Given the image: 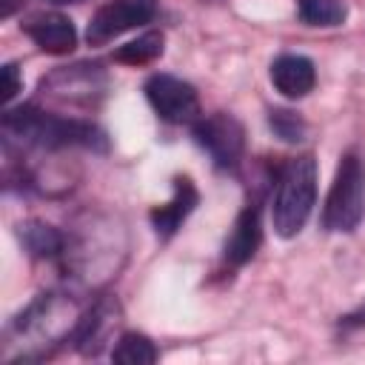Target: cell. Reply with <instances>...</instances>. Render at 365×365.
Masks as SVG:
<instances>
[{"label":"cell","mask_w":365,"mask_h":365,"mask_svg":"<svg viewBox=\"0 0 365 365\" xmlns=\"http://www.w3.org/2000/svg\"><path fill=\"white\" fill-rule=\"evenodd\" d=\"M3 131L9 137H20L23 143L43 145V148H66V145H83L106 151V134L86 120H68L46 114L34 106L9 108L3 114Z\"/></svg>","instance_id":"cell-1"},{"label":"cell","mask_w":365,"mask_h":365,"mask_svg":"<svg viewBox=\"0 0 365 365\" xmlns=\"http://www.w3.org/2000/svg\"><path fill=\"white\" fill-rule=\"evenodd\" d=\"M317 202V160L311 154L285 160L277 171L271 222L279 237H297Z\"/></svg>","instance_id":"cell-2"},{"label":"cell","mask_w":365,"mask_h":365,"mask_svg":"<svg viewBox=\"0 0 365 365\" xmlns=\"http://www.w3.org/2000/svg\"><path fill=\"white\" fill-rule=\"evenodd\" d=\"M365 217V163L348 151L334 174L325 208H322V228L348 234Z\"/></svg>","instance_id":"cell-3"},{"label":"cell","mask_w":365,"mask_h":365,"mask_svg":"<svg viewBox=\"0 0 365 365\" xmlns=\"http://www.w3.org/2000/svg\"><path fill=\"white\" fill-rule=\"evenodd\" d=\"M151 108L157 111L160 120L171 123V125H182V123H197L200 120V97L194 91L191 83L174 77V74H151L143 86Z\"/></svg>","instance_id":"cell-4"},{"label":"cell","mask_w":365,"mask_h":365,"mask_svg":"<svg viewBox=\"0 0 365 365\" xmlns=\"http://www.w3.org/2000/svg\"><path fill=\"white\" fill-rule=\"evenodd\" d=\"M194 140L208 151L217 168H234L245 148V128L237 117L225 111H214L194 123Z\"/></svg>","instance_id":"cell-5"},{"label":"cell","mask_w":365,"mask_h":365,"mask_svg":"<svg viewBox=\"0 0 365 365\" xmlns=\"http://www.w3.org/2000/svg\"><path fill=\"white\" fill-rule=\"evenodd\" d=\"M154 6H157L154 0H111V3L100 6L91 14L88 29H86L88 46H103L111 37L148 23L154 17Z\"/></svg>","instance_id":"cell-6"},{"label":"cell","mask_w":365,"mask_h":365,"mask_svg":"<svg viewBox=\"0 0 365 365\" xmlns=\"http://www.w3.org/2000/svg\"><path fill=\"white\" fill-rule=\"evenodd\" d=\"M200 202V194H197V185L188 180V177H174V194L165 205H157L151 211V225L157 231L160 240H171L180 225L185 222V217L197 208Z\"/></svg>","instance_id":"cell-7"},{"label":"cell","mask_w":365,"mask_h":365,"mask_svg":"<svg viewBox=\"0 0 365 365\" xmlns=\"http://www.w3.org/2000/svg\"><path fill=\"white\" fill-rule=\"evenodd\" d=\"M23 29L46 54H68L77 46V29L63 14H37L29 23H23Z\"/></svg>","instance_id":"cell-8"},{"label":"cell","mask_w":365,"mask_h":365,"mask_svg":"<svg viewBox=\"0 0 365 365\" xmlns=\"http://www.w3.org/2000/svg\"><path fill=\"white\" fill-rule=\"evenodd\" d=\"M262 242V220H259V205H245L237 220H234V228L225 240V248H222V257L225 262L231 265H245L257 248Z\"/></svg>","instance_id":"cell-9"},{"label":"cell","mask_w":365,"mask_h":365,"mask_svg":"<svg viewBox=\"0 0 365 365\" xmlns=\"http://www.w3.org/2000/svg\"><path fill=\"white\" fill-rule=\"evenodd\" d=\"M271 83L282 97H305L317 83L314 63L305 54H279L271 63Z\"/></svg>","instance_id":"cell-10"},{"label":"cell","mask_w":365,"mask_h":365,"mask_svg":"<svg viewBox=\"0 0 365 365\" xmlns=\"http://www.w3.org/2000/svg\"><path fill=\"white\" fill-rule=\"evenodd\" d=\"M20 240H23V245L29 248V254H31V257H40V259H54V257H60V254H63V245H66L63 234H60L54 225L40 222V220H31V222L20 225Z\"/></svg>","instance_id":"cell-11"},{"label":"cell","mask_w":365,"mask_h":365,"mask_svg":"<svg viewBox=\"0 0 365 365\" xmlns=\"http://www.w3.org/2000/svg\"><path fill=\"white\" fill-rule=\"evenodd\" d=\"M297 14L302 23L308 26H342L348 17V6L345 0H297Z\"/></svg>","instance_id":"cell-12"},{"label":"cell","mask_w":365,"mask_h":365,"mask_svg":"<svg viewBox=\"0 0 365 365\" xmlns=\"http://www.w3.org/2000/svg\"><path fill=\"white\" fill-rule=\"evenodd\" d=\"M111 359L120 362V365H151V362H157V348L145 334L125 331L117 339V345L111 351Z\"/></svg>","instance_id":"cell-13"},{"label":"cell","mask_w":365,"mask_h":365,"mask_svg":"<svg viewBox=\"0 0 365 365\" xmlns=\"http://www.w3.org/2000/svg\"><path fill=\"white\" fill-rule=\"evenodd\" d=\"M160 54H163V34L160 31H145L137 40L120 46L114 51V60L117 63H128V66H145V63L157 60Z\"/></svg>","instance_id":"cell-14"},{"label":"cell","mask_w":365,"mask_h":365,"mask_svg":"<svg viewBox=\"0 0 365 365\" xmlns=\"http://www.w3.org/2000/svg\"><path fill=\"white\" fill-rule=\"evenodd\" d=\"M271 128H274L285 143H299L302 134H305V123H302L294 111H285V108L271 111Z\"/></svg>","instance_id":"cell-15"},{"label":"cell","mask_w":365,"mask_h":365,"mask_svg":"<svg viewBox=\"0 0 365 365\" xmlns=\"http://www.w3.org/2000/svg\"><path fill=\"white\" fill-rule=\"evenodd\" d=\"M0 77H3V103H11L14 94L20 91V74H17V66L14 63H6L0 68Z\"/></svg>","instance_id":"cell-16"},{"label":"cell","mask_w":365,"mask_h":365,"mask_svg":"<svg viewBox=\"0 0 365 365\" xmlns=\"http://www.w3.org/2000/svg\"><path fill=\"white\" fill-rule=\"evenodd\" d=\"M339 325H342V328H362V325H365V302H362L356 311L345 314V317L339 319Z\"/></svg>","instance_id":"cell-17"},{"label":"cell","mask_w":365,"mask_h":365,"mask_svg":"<svg viewBox=\"0 0 365 365\" xmlns=\"http://www.w3.org/2000/svg\"><path fill=\"white\" fill-rule=\"evenodd\" d=\"M14 3H17V0H3V6H0V17H9V14L14 11Z\"/></svg>","instance_id":"cell-18"},{"label":"cell","mask_w":365,"mask_h":365,"mask_svg":"<svg viewBox=\"0 0 365 365\" xmlns=\"http://www.w3.org/2000/svg\"><path fill=\"white\" fill-rule=\"evenodd\" d=\"M54 3H74V0H54Z\"/></svg>","instance_id":"cell-19"}]
</instances>
